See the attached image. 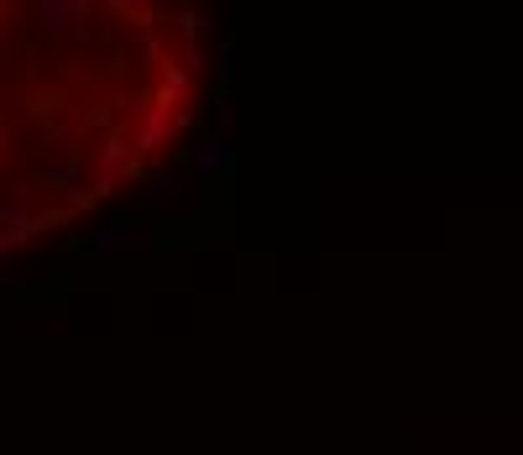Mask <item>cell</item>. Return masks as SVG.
<instances>
[{"label":"cell","mask_w":523,"mask_h":455,"mask_svg":"<svg viewBox=\"0 0 523 455\" xmlns=\"http://www.w3.org/2000/svg\"><path fill=\"white\" fill-rule=\"evenodd\" d=\"M142 32V11L0 6V236L100 199L189 110V63Z\"/></svg>","instance_id":"obj_1"}]
</instances>
